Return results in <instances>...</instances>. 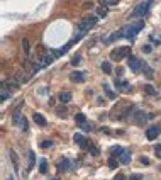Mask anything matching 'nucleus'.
<instances>
[{"label":"nucleus","mask_w":161,"mask_h":180,"mask_svg":"<svg viewBox=\"0 0 161 180\" xmlns=\"http://www.w3.org/2000/svg\"><path fill=\"white\" fill-rule=\"evenodd\" d=\"M70 166H71V165H70V160L65 158V160H63V161L60 163V170H61V172H66V170H70Z\"/></svg>","instance_id":"obj_15"},{"label":"nucleus","mask_w":161,"mask_h":180,"mask_svg":"<svg viewBox=\"0 0 161 180\" xmlns=\"http://www.w3.org/2000/svg\"><path fill=\"white\" fill-rule=\"evenodd\" d=\"M104 89H105V94H107L109 99H115V94L110 90V87H109V85H104Z\"/></svg>","instance_id":"obj_22"},{"label":"nucleus","mask_w":161,"mask_h":180,"mask_svg":"<svg viewBox=\"0 0 161 180\" xmlns=\"http://www.w3.org/2000/svg\"><path fill=\"white\" fill-rule=\"evenodd\" d=\"M129 180H142V177L139 175V173H134V175H131V177H129Z\"/></svg>","instance_id":"obj_31"},{"label":"nucleus","mask_w":161,"mask_h":180,"mask_svg":"<svg viewBox=\"0 0 161 180\" xmlns=\"http://www.w3.org/2000/svg\"><path fill=\"white\" fill-rule=\"evenodd\" d=\"M102 70H104L105 73H110V71H112V66H110V63H102Z\"/></svg>","instance_id":"obj_23"},{"label":"nucleus","mask_w":161,"mask_h":180,"mask_svg":"<svg viewBox=\"0 0 161 180\" xmlns=\"http://www.w3.org/2000/svg\"><path fill=\"white\" fill-rule=\"evenodd\" d=\"M161 134V127L160 126H151L148 131H146V136H148V139H156L158 136Z\"/></svg>","instance_id":"obj_5"},{"label":"nucleus","mask_w":161,"mask_h":180,"mask_svg":"<svg viewBox=\"0 0 161 180\" xmlns=\"http://www.w3.org/2000/svg\"><path fill=\"white\" fill-rule=\"evenodd\" d=\"M22 48H24V53H26V56L31 55V46H29V41H27L26 37L22 39Z\"/></svg>","instance_id":"obj_16"},{"label":"nucleus","mask_w":161,"mask_h":180,"mask_svg":"<svg viewBox=\"0 0 161 180\" xmlns=\"http://www.w3.org/2000/svg\"><path fill=\"white\" fill-rule=\"evenodd\" d=\"M5 85H7V87H9L10 90H17V89H19V82H17V80H10V82L5 83Z\"/></svg>","instance_id":"obj_21"},{"label":"nucleus","mask_w":161,"mask_h":180,"mask_svg":"<svg viewBox=\"0 0 161 180\" xmlns=\"http://www.w3.org/2000/svg\"><path fill=\"white\" fill-rule=\"evenodd\" d=\"M131 53V49L127 48V46H122V48H119L117 51H112V60H122V58H126V56H131L129 55Z\"/></svg>","instance_id":"obj_3"},{"label":"nucleus","mask_w":161,"mask_h":180,"mask_svg":"<svg viewBox=\"0 0 161 180\" xmlns=\"http://www.w3.org/2000/svg\"><path fill=\"white\" fill-rule=\"evenodd\" d=\"M7 99H9V95H7L5 92H2V100H7Z\"/></svg>","instance_id":"obj_37"},{"label":"nucleus","mask_w":161,"mask_h":180,"mask_svg":"<svg viewBox=\"0 0 161 180\" xmlns=\"http://www.w3.org/2000/svg\"><path fill=\"white\" fill-rule=\"evenodd\" d=\"M70 78H71V82H75V83H81L83 80H85V73H81V71H75V73L70 75Z\"/></svg>","instance_id":"obj_7"},{"label":"nucleus","mask_w":161,"mask_h":180,"mask_svg":"<svg viewBox=\"0 0 161 180\" xmlns=\"http://www.w3.org/2000/svg\"><path fill=\"white\" fill-rule=\"evenodd\" d=\"M160 170H161V166H160Z\"/></svg>","instance_id":"obj_41"},{"label":"nucleus","mask_w":161,"mask_h":180,"mask_svg":"<svg viewBox=\"0 0 161 180\" xmlns=\"http://www.w3.org/2000/svg\"><path fill=\"white\" fill-rule=\"evenodd\" d=\"M121 163L122 165H129L131 163V153H127V151H124L121 155Z\"/></svg>","instance_id":"obj_13"},{"label":"nucleus","mask_w":161,"mask_h":180,"mask_svg":"<svg viewBox=\"0 0 161 180\" xmlns=\"http://www.w3.org/2000/svg\"><path fill=\"white\" fill-rule=\"evenodd\" d=\"M71 65H75V66H76V65H80V55H76V56L71 58Z\"/></svg>","instance_id":"obj_28"},{"label":"nucleus","mask_w":161,"mask_h":180,"mask_svg":"<svg viewBox=\"0 0 161 180\" xmlns=\"http://www.w3.org/2000/svg\"><path fill=\"white\" fill-rule=\"evenodd\" d=\"M97 14H98V17H105L107 15V5H100L98 10H97Z\"/></svg>","instance_id":"obj_20"},{"label":"nucleus","mask_w":161,"mask_h":180,"mask_svg":"<svg viewBox=\"0 0 161 180\" xmlns=\"http://www.w3.org/2000/svg\"><path fill=\"white\" fill-rule=\"evenodd\" d=\"M122 153H124V150L119 148V146H117V148H112V155H119V156H121Z\"/></svg>","instance_id":"obj_26"},{"label":"nucleus","mask_w":161,"mask_h":180,"mask_svg":"<svg viewBox=\"0 0 161 180\" xmlns=\"http://www.w3.org/2000/svg\"><path fill=\"white\" fill-rule=\"evenodd\" d=\"M83 7H85V9H92V7H93V2H85V4H83Z\"/></svg>","instance_id":"obj_35"},{"label":"nucleus","mask_w":161,"mask_h":180,"mask_svg":"<svg viewBox=\"0 0 161 180\" xmlns=\"http://www.w3.org/2000/svg\"><path fill=\"white\" fill-rule=\"evenodd\" d=\"M9 155H10V160H12V163H14V168L19 170V156H17V153L14 151V150H9Z\"/></svg>","instance_id":"obj_12"},{"label":"nucleus","mask_w":161,"mask_h":180,"mask_svg":"<svg viewBox=\"0 0 161 180\" xmlns=\"http://www.w3.org/2000/svg\"><path fill=\"white\" fill-rule=\"evenodd\" d=\"M139 161H141V165H149V158H148V156H142Z\"/></svg>","instance_id":"obj_33"},{"label":"nucleus","mask_w":161,"mask_h":180,"mask_svg":"<svg viewBox=\"0 0 161 180\" xmlns=\"http://www.w3.org/2000/svg\"><path fill=\"white\" fill-rule=\"evenodd\" d=\"M41 146H42V148H51V146H53V141H47V139H44V141L41 143Z\"/></svg>","instance_id":"obj_29"},{"label":"nucleus","mask_w":161,"mask_h":180,"mask_svg":"<svg viewBox=\"0 0 161 180\" xmlns=\"http://www.w3.org/2000/svg\"><path fill=\"white\" fill-rule=\"evenodd\" d=\"M32 119H34V122H36V124L42 126V127H44V126L47 124V121L44 119V116H42V114H37V112H36V114L32 116Z\"/></svg>","instance_id":"obj_10"},{"label":"nucleus","mask_w":161,"mask_h":180,"mask_svg":"<svg viewBox=\"0 0 161 180\" xmlns=\"http://www.w3.org/2000/svg\"><path fill=\"white\" fill-rule=\"evenodd\" d=\"M109 166H110V168H115V166H117V161H115L114 158H110L109 160Z\"/></svg>","instance_id":"obj_32"},{"label":"nucleus","mask_w":161,"mask_h":180,"mask_svg":"<svg viewBox=\"0 0 161 180\" xmlns=\"http://www.w3.org/2000/svg\"><path fill=\"white\" fill-rule=\"evenodd\" d=\"M146 119H149V117H146L144 112H137L136 114V124H142V121H146Z\"/></svg>","instance_id":"obj_14"},{"label":"nucleus","mask_w":161,"mask_h":180,"mask_svg":"<svg viewBox=\"0 0 161 180\" xmlns=\"http://www.w3.org/2000/svg\"><path fill=\"white\" fill-rule=\"evenodd\" d=\"M73 141L76 143V145H80L81 148H88V141L83 138L81 134H75V136H73Z\"/></svg>","instance_id":"obj_8"},{"label":"nucleus","mask_w":161,"mask_h":180,"mask_svg":"<svg viewBox=\"0 0 161 180\" xmlns=\"http://www.w3.org/2000/svg\"><path fill=\"white\" fill-rule=\"evenodd\" d=\"M114 180H127V179H126L122 173H119V175H115V177H114Z\"/></svg>","instance_id":"obj_34"},{"label":"nucleus","mask_w":161,"mask_h":180,"mask_svg":"<svg viewBox=\"0 0 161 180\" xmlns=\"http://www.w3.org/2000/svg\"><path fill=\"white\" fill-rule=\"evenodd\" d=\"M144 90H146V94H149V95H156V90L151 87V85H146L144 87Z\"/></svg>","instance_id":"obj_24"},{"label":"nucleus","mask_w":161,"mask_h":180,"mask_svg":"<svg viewBox=\"0 0 161 180\" xmlns=\"http://www.w3.org/2000/svg\"><path fill=\"white\" fill-rule=\"evenodd\" d=\"M151 51H153V48H151L149 44H146V46H142V53H146V55H149Z\"/></svg>","instance_id":"obj_30"},{"label":"nucleus","mask_w":161,"mask_h":180,"mask_svg":"<svg viewBox=\"0 0 161 180\" xmlns=\"http://www.w3.org/2000/svg\"><path fill=\"white\" fill-rule=\"evenodd\" d=\"M61 112H66V105H63V107L58 109V114H61Z\"/></svg>","instance_id":"obj_36"},{"label":"nucleus","mask_w":161,"mask_h":180,"mask_svg":"<svg viewBox=\"0 0 161 180\" xmlns=\"http://www.w3.org/2000/svg\"><path fill=\"white\" fill-rule=\"evenodd\" d=\"M58 99H60L61 104H68V102L71 100V94H70V92H61L60 95H58Z\"/></svg>","instance_id":"obj_11"},{"label":"nucleus","mask_w":161,"mask_h":180,"mask_svg":"<svg viewBox=\"0 0 161 180\" xmlns=\"http://www.w3.org/2000/svg\"><path fill=\"white\" fill-rule=\"evenodd\" d=\"M115 87H117V90L121 89L122 92H131V85H129L127 82H121V80H117V78H115Z\"/></svg>","instance_id":"obj_9"},{"label":"nucleus","mask_w":161,"mask_h":180,"mask_svg":"<svg viewBox=\"0 0 161 180\" xmlns=\"http://www.w3.org/2000/svg\"><path fill=\"white\" fill-rule=\"evenodd\" d=\"M92 155H98V150H97V148H92Z\"/></svg>","instance_id":"obj_38"},{"label":"nucleus","mask_w":161,"mask_h":180,"mask_svg":"<svg viewBox=\"0 0 161 180\" xmlns=\"http://www.w3.org/2000/svg\"><path fill=\"white\" fill-rule=\"evenodd\" d=\"M54 60V56L53 55H46L44 58H42V66H47V65H51Z\"/></svg>","instance_id":"obj_17"},{"label":"nucleus","mask_w":161,"mask_h":180,"mask_svg":"<svg viewBox=\"0 0 161 180\" xmlns=\"http://www.w3.org/2000/svg\"><path fill=\"white\" fill-rule=\"evenodd\" d=\"M34 165V151H29V168H32Z\"/></svg>","instance_id":"obj_27"},{"label":"nucleus","mask_w":161,"mask_h":180,"mask_svg":"<svg viewBox=\"0 0 161 180\" xmlns=\"http://www.w3.org/2000/svg\"><path fill=\"white\" fill-rule=\"evenodd\" d=\"M151 4H153V0H146V2L139 4V5L136 7V10L132 12V17H144V15L148 14V10H149V7H151Z\"/></svg>","instance_id":"obj_2"},{"label":"nucleus","mask_w":161,"mask_h":180,"mask_svg":"<svg viewBox=\"0 0 161 180\" xmlns=\"http://www.w3.org/2000/svg\"><path fill=\"white\" fill-rule=\"evenodd\" d=\"M75 121H76V122H80V124H83V122H85V116H83V114H76Z\"/></svg>","instance_id":"obj_25"},{"label":"nucleus","mask_w":161,"mask_h":180,"mask_svg":"<svg viewBox=\"0 0 161 180\" xmlns=\"http://www.w3.org/2000/svg\"><path fill=\"white\" fill-rule=\"evenodd\" d=\"M95 24H97V17H85L83 21H81V24H80V29L81 31H90V29L93 27Z\"/></svg>","instance_id":"obj_4"},{"label":"nucleus","mask_w":161,"mask_h":180,"mask_svg":"<svg viewBox=\"0 0 161 180\" xmlns=\"http://www.w3.org/2000/svg\"><path fill=\"white\" fill-rule=\"evenodd\" d=\"M155 150H156V153H161V145H160V146L156 145V148H155Z\"/></svg>","instance_id":"obj_39"},{"label":"nucleus","mask_w":161,"mask_h":180,"mask_svg":"<svg viewBox=\"0 0 161 180\" xmlns=\"http://www.w3.org/2000/svg\"><path fill=\"white\" fill-rule=\"evenodd\" d=\"M51 180H58V179H51Z\"/></svg>","instance_id":"obj_40"},{"label":"nucleus","mask_w":161,"mask_h":180,"mask_svg":"<svg viewBox=\"0 0 161 180\" xmlns=\"http://www.w3.org/2000/svg\"><path fill=\"white\" fill-rule=\"evenodd\" d=\"M142 71L146 73V76H148V78H153V70L149 68L146 63H142Z\"/></svg>","instance_id":"obj_18"},{"label":"nucleus","mask_w":161,"mask_h":180,"mask_svg":"<svg viewBox=\"0 0 161 180\" xmlns=\"http://www.w3.org/2000/svg\"><path fill=\"white\" fill-rule=\"evenodd\" d=\"M127 61H129V66H131V70L132 71H137L139 70V61H137V58L136 56H127Z\"/></svg>","instance_id":"obj_6"},{"label":"nucleus","mask_w":161,"mask_h":180,"mask_svg":"<svg viewBox=\"0 0 161 180\" xmlns=\"http://www.w3.org/2000/svg\"><path fill=\"white\" fill-rule=\"evenodd\" d=\"M39 170L41 173H46L47 172V161L44 158H41V163H39Z\"/></svg>","instance_id":"obj_19"},{"label":"nucleus","mask_w":161,"mask_h":180,"mask_svg":"<svg viewBox=\"0 0 161 180\" xmlns=\"http://www.w3.org/2000/svg\"><path fill=\"white\" fill-rule=\"evenodd\" d=\"M144 27V22H137V24H131L124 29V37H129V39H134V36Z\"/></svg>","instance_id":"obj_1"}]
</instances>
